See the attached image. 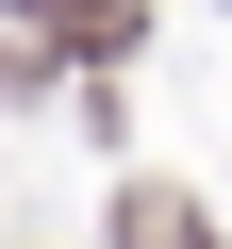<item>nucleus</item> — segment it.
<instances>
[{"label":"nucleus","instance_id":"1","mask_svg":"<svg viewBox=\"0 0 232 249\" xmlns=\"http://www.w3.org/2000/svg\"><path fill=\"white\" fill-rule=\"evenodd\" d=\"M133 249H199V216L182 199H133Z\"/></svg>","mask_w":232,"mask_h":249}]
</instances>
